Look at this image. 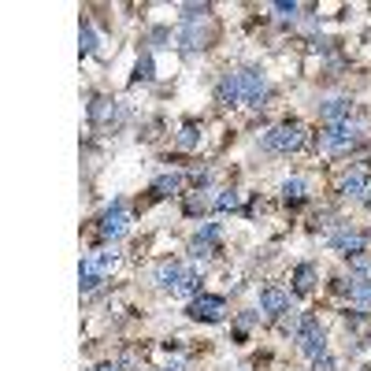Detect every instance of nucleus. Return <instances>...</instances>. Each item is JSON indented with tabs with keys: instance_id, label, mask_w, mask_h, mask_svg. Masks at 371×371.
<instances>
[{
	"instance_id": "obj_16",
	"label": "nucleus",
	"mask_w": 371,
	"mask_h": 371,
	"mask_svg": "<svg viewBox=\"0 0 371 371\" xmlns=\"http://www.w3.org/2000/svg\"><path fill=\"white\" fill-rule=\"evenodd\" d=\"M349 297H353V304H356L360 312L371 308V279H360V282H353V286H349Z\"/></svg>"
},
{
	"instance_id": "obj_24",
	"label": "nucleus",
	"mask_w": 371,
	"mask_h": 371,
	"mask_svg": "<svg viewBox=\"0 0 371 371\" xmlns=\"http://www.w3.org/2000/svg\"><path fill=\"white\" fill-rule=\"evenodd\" d=\"M179 145H182V149H193V145H197V126L186 123V126H182V134H179Z\"/></svg>"
},
{
	"instance_id": "obj_6",
	"label": "nucleus",
	"mask_w": 371,
	"mask_h": 371,
	"mask_svg": "<svg viewBox=\"0 0 371 371\" xmlns=\"http://www.w3.org/2000/svg\"><path fill=\"white\" fill-rule=\"evenodd\" d=\"M126 226H130V215H126V208H123V201H115L112 208L104 212V220H101V238H123L126 234Z\"/></svg>"
},
{
	"instance_id": "obj_27",
	"label": "nucleus",
	"mask_w": 371,
	"mask_h": 371,
	"mask_svg": "<svg viewBox=\"0 0 371 371\" xmlns=\"http://www.w3.org/2000/svg\"><path fill=\"white\" fill-rule=\"evenodd\" d=\"M334 364H331V360H327V356H320V360H315V371H331Z\"/></svg>"
},
{
	"instance_id": "obj_2",
	"label": "nucleus",
	"mask_w": 371,
	"mask_h": 371,
	"mask_svg": "<svg viewBox=\"0 0 371 371\" xmlns=\"http://www.w3.org/2000/svg\"><path fill=\"white\" fill-rule=\"evenodd\" d=\"M301 145H304V126L301 123H282L264 138L267 152H297Z\"/></svg>"
},
{
	"instance_id": "obj_20",
	"label": "nucleus",
	"mask_w": 371,
	"mask_h": 371,
	"mask_svg": "<svg viewBox=\"0 0 371 371\" xmlns=\"http://www.w3.org/2000/svg\"><path fill=\"white\" fill-rule=\"evenodd\" d=\"M364 174H360V171H353V174H349V179L342 182V193H345V197H360V193H364Z\"/></svg>"
},
{
	"instance_id": "obj_23",
	"label": "nucleus",
	"mask_w": 371,
	"mask_h": 371,
	"mask_svg": "<svg viewBox=\"0 0 371 371\" xmlns=\"http://www.w3.org/2000/svg\"><path fill=\"white\" fill-rule=\"evenodd\" d=\"M152 79V56H141L134 67V82H149Z\"/></svg>"
},
{
	"instance_id": "obj_28",
	"label": "nucleus",
	"mask_w": 371,
	"mask_h": 371,
	"mask_svg": "<svg viewBox=\"0 0 371 371\" xmlns=\"http://www.w3.org/2000/svg\"><path fill=\"white\" fill-rule=\"evenodd\" d=\"M93 371H123L119 364H101V368H93Z\"/></svg>"
},
{
	"instance_id": "obj_3",
	"label": "nucleus",
	"mask_w": 371,
	"mask_h": 371,
	"mask_svg": "<svg viewBox=\"0 0 371 371\" xmlns=\"http://www.w3.org/2000/svg\"><path fill=\"white\" fill-rule=\"evenodd\" d=\"M297 342H301V353L304 356H312V360L327 356V338H323L320 323H315L312 315H304V320L297 323Z\"/></svg>"
},
{
	"instance_id": "obj_15",
	"label": "nucleus",
	"mask_w": 371,
	"mask_h": 371,
	"mask_svg": "<svg viewBox=\"0 0 371 371\" xmlns=\"http://www.w3.org/2000/svg\"><path fill=\"white\" fill-rule=\"evenodd\" d=\"M179 190H182V174H160V179L152 182V193H156V197H174Z\"/></svg>"
},
{
	"instance_id": "obj_17",
	"label": "nucleus",
	"mask_w": 371,
	"mask_h": 371,
	"mask_svg": "<svg viewBox=\"0 0 371 371\" xmlns=\"http://www.w3.org/2000/svg\"><path fill=\"white\" fill-rule=\"evenodd\" d=\"M304 193H308V182H304V179H286V182H282V197H286L290 204L304 201Z\"/></svg>"
},
{
	"instance_id": "obj_26",
	"label": "nucleus",
	"mask_w": 371,
	"mask_h": 371,
	"mask_svg": "<svg viewBox=\"0 0 371 371\" xmlns=\"http://www.w3.org/2000/svg\"><path fill=\"white\" fill-rule=\"evenodd\" d=\"M275 12H279L282 19H297L301 8H297V4H286V0H279V4H275Z\"/></svg>"
},
{
	"instance_id": "obj_9",
	"label": "nucleus",
	"mask_w": 371,
	"mask_h": 371,
	"mask_svg": "<svg viewBox=\"0 0 371 371\" xmlns=\"http://www.w3.org/2000/svg\"><path fill=\"white\" fill-rule=\"evenodd\" d=\"M215 238H220V226H215V223L201 226V234L190 242V253H193V260H208V256H212V245H215Z\"/></svg>"
},
{
	"instance_id": "obj_11",
	"label": "nucleus",
	"mask_w": 371,
	"mask_h": 371,
	"mask_svg": "<svg viewBox=\"0 0 371 371\" xmlns=\"http://www.w3.org/2000/svg\"><path fill=\"white\" fill-rule=\"evenodd\" d=\"M260 308L264 312H271V315H282V312H290V297L282 290H275V286H267L264 293H260Z\"/></svg>"
},
{
	"instance_id": "obj_25",
	"label": "nucleus",
	"mask_w": 371,
	"mask_h": 371,
	"mask_svg": "<svg viewBox=\"0 0 371 371\" xmlns=\"http://www.w3.org/2000/svg\"><path fill=\"white\" fill-rule=\"evenodd\" d=\"M97 49V38H93V26H82V56H90Z\"/></svg>"
},
{
	"instance_id": "obj_19",
	"label": "nucleus",
	"mask_w": 371,
	"mask_h": 371,
	"mask_svg": "<svg viewBox=\"0 0 371 371\" xmlns=\"http://www.w3.org/2000/svg\"><path fill=\"white\" fill-rule=\"evenodd\" d=\"M93 264H97V267H101L104 275H108V271H112V267L119 264V249H115V245H112V249H101V253L93 256Z\"/></svg>"
},
{
	"instance_id": "obj_10",
	"label": "nucleus",
	"mask_w": 371,
	"mask_h": 371,
	"mask_svg": "<svg viewBox=\"0 0 371 371\" xmlns=\"http://www.w3.org/2000/svg\"><path fill=\"white\" fill-rule=\"evenodd\" d=\"M152 279H156V286H160V290H171V293H174V290L182 286L186 271L174 264V260H167V264H160V267H156V275H152Z\"/></svg>"
},
{
	"instance_id": "obj_8",
	"label": "nucleus",
	"mask_w": 371,
	"mask_h": 371,
	"mask_svg": "<svg viewBox=\"0 0 371 371\" xmlns=\"http://www.w3.org/2000/svg\"><path fill=\"white\" fill-rule=\"evenodd\" d=\"M331 242H334L338 253H345V256H360V253H364V245H368V238L360 234V231H338V234L331 238Z\"/></svg>"
},
{
	"instance_id": "obj_4",
	"label": "nucleus",
	"mask_w": 371,
	"mask_h": 371,
	"mask_svg": "<svg viewBox=\"0 0 371 371\" xmlns=\"http://www.w3.org/2000/svg\"><path fill=\"white\" fill-rule=\"evenodd\" d=\"M190 315L193 320H204V323H220L226 315V301L215 297V293H197V297L190 301Z\"/></svg>"
},
{
	"instance_id": "obj_13",
	"label": "nucleus",
	"mask_w": 371,
	"mask_h": 371,
	"mask_svg": "<svg viewBox=\"0 0 371 371\" xmlns=\"http://www.w3.org/2000/svg\"><path fill=\"white\" fill-rule=\"evenodd\" d=\"M79 279H82V282H79V286H82V293H93L97 286H101L104 271L97 267V264H93V256H90V260H82V267H79Z\"/></svg>"
},
{
	"instance_id": "obj_7",
	"label": "nucleus",
	"mask_w": 371,
	"mask_h": 371,
	"mask_svg": "<svg viewBox=\"0 0 371 371\" xmlns=\"http://www.w3.org/2000/svg\"><path fill=\"white\" fill-rule=\"evenodd\" d=\"M208 41H212V30H204L201 23H186L179 30V45L186 52H197V49H208Z\"/></svg>"
},
{
	"instance_id": "obj_30",
	"label": "nucleus",
	"mask_w": 371,
	"mask_h": 371,
	"mask_svg": "<svg viewBox=\"0 0 371 371\" xmlns=\"http://www.w3.org/2000/svg\"><path fill=\"white\" fill-rule=\"evenodd\" d=\"M364 204H368V208H371V190H368V197H364Z\"/></svg>"
},
{
	"instance_id": "obj_12",
	"label": "nucleus",
	"mask_w": 371,
	"mask_h": 371,
	"mask_svg": "<svg viewBox=\"0 0 371 371\" xmlns=\"http://www.w3.org/2000/svg\"><path fill=\"white\" fill-rule=\"evenodd\" d=\"M215 97H220V104H238L242 101V82H238V74H223L220 85H215Z\"/></svg>"
},
{
	"instance_id": "obj_22",
	"label": "nucleus",
	"mask_w": 371,
	"mask_h": 371,
	"mask_svg": "<svg viewBox=\"0 0 371 371\" xmlns=\"http://www.w3.org/2000/svg\"><path fill=\"white\" fill-rule=\"evenodd\" d=\"M215 208H220V212H234L238 208V193L234 190H223L220 197H215Z\"/></svg>"
},
{
	"instance_id": "obj_18",
	"label": "nucleus",
	"mask_w": 371,
	"mask_h": 371,
	"mask_svg": "<svg viewBox=\"0 0 371 371\" xmlns=\"http://www.w3.org/2000/svg\"><path fill=\"white\" fill-rule=\"evenodd\" d=\"M312 282H315V267H312V264H301L297 275H293V290H297V293H308Z\"/></svg>"
},
{
	"instance_id": "obj_29",
	"label": "nucleus",
	"mask_w": 371,
	"mask_h": 371,
	"mask_svg": "<svg viewBox=\"0 0 371 371\" xmlns=\"http://www.w3.org/2000/svg\"><path fill=\"white\" fill-rule=\"evenodd\" d=\"M167 371H182V364H171V368H167Z\"/></svg>"
},
{
	"instance_id": "obj_1",
	"label": "nucleus",
	"mask_w": 371,
	"mask_h": 371,
	"mask_svg": "<svg viewBox=\"0 0 371 371\" xmlns=\"http://www.w3.org/2000/svg\"><path fill=\"white\" fill-rule=\"evenodd\" d=\"M364 123H353V119H345V123H338V126H327L323 134H320V149L323 152H349L356 145L360 138H364Z\"/></svg>"
},
{
	"instance_id": "obj_14",
	"label": "nucleus",
	"mask_w": 371,
	"mask_h": 371,
	"mask_svg": "<svg viewBox=\"0 0 371 371\" xmlns=\"http://www.w3.org/2000/svg\"><path fill=\"white\" fill-rule=\"evenodd\" d=\"M323 119L331 126H338V123H345L349 119V101H342V97H334V101H327L323 104Z\"/></svg>"
},
{
	"instance_id": "obj_21",
	"label": "nucleus",
	"mask_w": 371,
	"mask_h": 371,
	"mask_svg": "<svg viewBox=\"0 0 371 371\" xmlns=\"http://www.w3.org/2000/svg\"><path fill=\"white\" fill-rule=\"evenodd\" d=\"M197 286H201V279H197V271H186V279H182V286L174 290L179 297H190V293H197Z\"/></svg>"
},
{
	"instance_id": "obj_5",
	"label": "nucleus",
	"mask_w": 371,
	"mask_h": 371,
	"mask_svg": "<svg viewBox=\"0 0 371 371\" xmlns=\"http://www.w3.org/2000/svg\"><path fill=\"white\" fill-rule=\"evenodd\" d=\"M238 82H242V101H245V104H253V108L264 104V97H267V82H264V74L249 67V71H238Z\"/></svg>"
}]
</instances>
